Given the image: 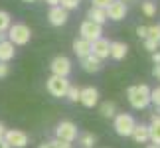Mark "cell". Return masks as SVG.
Returning <instances> with one entry per match:
<instances>
[{"instance_id":"obj_25","label":"cell","mask_w":160,"mask_h":148,"mask_svg":"<svg viewBox=\"0 0 160 148\" xmlns=\"http://www.w3.org/2000/svg\"><path fill=\"white\" fill-rule=\"evenodd\" d=\"M142 12H144V16H156V4L154 2H142Z\"/></svg>"},{"instance_id":"obj_4","label":"cell","mask_w":160,"mask_h":148,"mask_svg":"<svg viewBox=\"0 0 160 148\" xmlns=\"http://www.w3.org/2000/svg\"><path fill=\"white\" fill-rule=\"evenodd\" d=\"M75 138H77V126L71 121H61L58 125V128H55V140L71 144Z\"/></svg>"},{"instance_id":"obj_31","label":"cell","mask_w":160,"mask_h":148,"mask_svg":"<svg viewBox=\"0 0 160 148\" xmlns=\"http://www.w3.org/2000/svg\"><path fill=\"white\" fill-rule=\"evenodd\" d=\"M8 71H10V67H8V63H0V79L8 75Z\"/></svg>"},{"instance_id":"obj_18","label":"cell","mask_w":160,"mask_h":148,"mask_svg":"<svg viewBox=\"0 0 160 148\" xmlns=\"http://www.w3.org/2000/svg\"><path fill=\"white\" fill-rule=\"evenodd\" d=\"M73 52H75L77 57H81V59H83V57H87V55L91 53V44L79 38V40L73 42Z\"/></svg>"},{"instance_id":"obj_8","label":"cell","mask_w":160,"mask_h":148,"mask_svg":"<svg viewBox=\"0 0 160 148\" xmlns=\"http://www.w3.org/2000/svg\"><path fill=\"white\" fill-rule=\"evenodd\" d=\"M79 34H81V40L89 42V44H93L95 40L101 38L103 28L97 26V24H93V22H89V20H85V22L81 24V28H79Z\"/></svg>"},{"instance_id":"obj_28","label":"cell","mask_w":160,"mask_h":148,"mask_svg":"<svg viewBox=\"0 0 160 148\" xmlns=\"http://www.w3.org/2000/svg\"><path fill=\"white\" fill-rule=\"evenodd\" d=\"M158 47H160V44H158V42L150 40V38H146V40H144V49H148V52H152V53H154Z\"/></svg>"},{"instance_id":"obj_15","label":"cell","mask_w":160,"mask_h":148,"mask_svg":"<svg viewBox=\"0 0 160 148\" xmlns=\"http://www.w3.org/2000/svg\"><path fill=\"white\" fill-rule=\"evenodd\" d=\"M127 53H128V46L125 42H111L109 55L113 59H122V57H127Z\"/></svg>"},{"instance_id":"obj_23","label":"cell","mask_w":160,"mask_h":148,"mask_svg":"<svg viewBox=\"0 0 160 148\" xmlns=\"http://www.w3.org/2000/svg\"><path fill=\"white\" fill-rule=\"evenodd\" d=\"M79 95H81V89L75 87V85H69V89H67V99H69L71 103H77L79 101Z\"/></svg>"},{"instance_id":"obj_29","label":"cell","mask_w":160,"mask_h":148,"mask_svg":"<svg viewBox=\"0 0 160 148\" xmlns=\"http://www.w3.org/2000/svg\"><path fill=\"white\" fill-rule=\"evenodd\" d=\"M111 2H115V0H91V4H93V8H101V10H105L107 6Z\"/></svg>"},{"instance_id":"obj_36","label":"cell","mask_w":160,"mask_h":148,"mask_svg":"<svg viewBox=\"0 0 160 148\" xmlns=\"http://www.w3.org/2000/svg\"><path fill=\"white\" fill-rule=\"evenodd\" d=\"M44 2H48L50 6H59V0H44Z\"/></svg>"},{"instance_id":"obj_21","label":"cell","mask_w":160,"mask_h":148,"mask_svg":"<svg viewBox=\"0 0 160 148\" xmlns=\"http://www.w3.org/2000/svg\"><path fill=\"white\" fill-rule=\"evenodd\" d=\"M97 142V136L93 132H83L81 136H79V144H81L83 148H93Z\"/></svg>"},{"instance_id":"obj_38","label":"cell","mask_w":160,"mask_h":148,"mask_svg":"<svg viewBox=\"0 0 160 148\" xmlns=\"http://www.w3.org/2000/svg\"><path fill=\"white\" fill-rule=\"evenodd\" d=\"M146 148H160V146H158V144H148Z\"/></svg>"},{"instance_id":"obj_14","label":"cell","mask_w":160,"mask_h":148,"mask_svg":"<svg viewBox=\"0 0 160 148\" xmlns=\"http://www.w3.org/2000/svg\"><path fill=\"white\" fill-rule=\"evenodd\" d=\"M148 140L152 144H158L160 146V116H152L150 125H148Z\"/></svg>"},{"instance_id":"obj_39","label":"cell","mask_w":160,"mask_h":148,"mask_svg":"<svg viewBox=\"0 0 160 148\" xmlns=\"http://www.w3.org/2000/svg\"><path fill=\"white\" fill-rule=\"evenodd\" d=\"M22 2H38V0H22Z\"/></svg>"},{"instance_id":"obj_7","label":"cell","mask_w":160,"mask_h":148,"mask_svg":"<svg viewBox=\"0 0 160 148\" xmlns=\"http://www.w3.org/2000/svg\"><path fill=\"white\" fill-rule=\"evenodd\" d=\"M67 89H69V81H67V77H55V75H52L50 79H48V91H50L53 97H65Z\"/></svg>"},{"instance_id":"obj_37","label":"cell","mask_w":160,"mask_h":148,"mask_svg":"<svg viewBox=\"0 0 160 148\" xmlns=\"http://www.w3.org/2000/svg\"><path fill=\"white\" fill-rule=\"evenodd\" d=\"M0 148H10V146L6 144V140H0Z\"/></svg>"},{"instance_id":"obj_10","label":"cell","mask_w":160,"mask_h":148,"mask_svg":"<svg viewBox=\"0 0 160 148\" xmlns=\"http://www.w3.org/2000/svg\"><path fill=\"white\" fill-rule=\"evenodd\" d=\"M79 103L87 109H93L97 103H99V91L95 87H85L81 89V95H79Z\"/></svg>"},{"instance_id":"obj_32","label":"cell","mask_w":160,"mask_h":148,"mask_svg":"<svg viewBox=\"0 0 160 148\" xmlns=\"http://www.w3.org/2000/svg\"><path fill=\"white\" fill-rule=\"evenodd\" d=\"M152 75H154V77L158 79V81H160V63H158V65H154V67H152Z\"/></svg>"},{"instance_id":"obj_34","label":"cell","mask_w":160,"mask_h":148,"mask_svg":"<svg viewBox=\"0 0 160 148\" xmlns=\"http://www.w3.org/2000/svg\"><path fill=\"white\" fill-rule=\"evenodd\" d=\"M40 148H58V146H55V140H50V142H46V144H42Z\"/></svg>"},{"instance_id":"obj_16","label":"cell","mask_w":160,"mask_h":148,"mask_svg":"<svg viewBox=\"0 0 160 148\" xmlns=\"http://www.w3.org/2000/svg\"><path fill=\"white\" fill-rule=\"evenodd\" d=\"M81 67H83V69L85 71H87V73H97V71H101V59H97L95 57V55H87V57H83L81 59Z\"/></svg>"},{"instance_id":"obj_12","label":"cell","mask_w":160,"mask_h":148,"mask_svg":"<svg viewBox=\"0 0 160 148\" xmlns=\"http://www.w3.org/2000/svg\"><path fill=\"white\" fill-rule=\"evenodd\" d=\"M48 18H50L52 26H63V24L67 22V10H63L61 6H52Z\"/></svg>"},{"instance_id":"obj_19","label":"cell","mask_w":160,"mask_h":148,"mask_svg":"<svg viewBox=\"0 0 160 148\" xmlns=\"http://www.w3.org/2000/svg\"><path fill=\"white\" fill-rule=\"evenodd\" d=\"M131 136L134 138V142H138V144L148 142V126H146V125H137Z\"/></svg>"},{"instance_id":"obj_17","label":"cell","mask_w":160,"mask_h":148,"mask_svg":"<svg viewBox=\"0 0 160 148\" xmlns=\"http://www.w3.org/2000/svg\"><path fill=\"white\" fill-rule=\"evenodd\" d=\"M87 18H89V22L97 24V26H103V24L107 22V14H105V10H101V8H93V6L89 8Z\"/></svg>"},{"instance_id":"obj_11","label":"cell","mask_w":160,"mask_h":148,"mask_svg":"<svg viewBox=\"0 0 160 148\" xmlns=\"http://www.w3.org/2000/svg\"><path fill=\"white\" fill-rule=\"evenodd\" d=\"M109 49H111V42L105 38H99L91 44V55H95L97 59H105L109 57Z\"/></svg>"},{"instance_id":"obj_22","label":"cell","mask_w":160,"mask_h":148,"mask_svg":"<svg viewBox=\"0 0 160 148\" xmlns=\"http://www.w3.org/2000/svg\"><path fill=\"white\" fill-rule=\"evenodd\" d=\"M10 26H12L10 14H8V12H4V10H0V34H4Z\"/></svg>"},{"instance_id":"obj_40","label":"cell","mask_w":160,"mask_h":148,"mask_svg":"<svg viewBox=\"0 0 160 148\" xmlns=\"http://www.w3.org/2000/svg\"><path fill=\"white\" fill-rule=\"evenodd\" d=\"M156 116H160V107H158V109H156Z\"/></svg>"},{"instance_id":"obj_5","label":"cell","mask_w":160,"mask_h":148,"mask_svg":"<svg viewBox=\"0 0 160 148\" xmlns=\"http://www.w3.org/2000/svg\"><path fill=\"white\" fill-rule=\"evenodd\" d=\"M4 140L10 148H26L28 146V134L24 131H18V128H10V131L4 132Z\"/></svg>"},{"instance_id":"obj_35","label":"cell","mask_w":160,"mask_h":148,"mask_svg":"<svg viewBox=\"0 0 160 148\" xmlns=\"http://www.w3.org/2000/svg\"><path fill=\"white\" fill-rule=\"evenodd\" d=\"M4 132H6V126L0 122V140H4Z\"/></svg>"},{"instance_id":"obj_9","label":"cell","mask_w":160,"mask_h":148,"mask_svg":"<svg viewBox=\"0 0 160 148\" xmlns=\"http://www.w3.org/2000/svg\"><path fill=\"white\" fill-rule=\"evenodd\" d=\"M105 14H107V20L119 22L127 16V4L122 2V0H115V2H111L105 8Z\"/></svg>"},{"instance_id":"obj_41","label":"cell","mask_w":160,"mask_h":148,"mask_svg":"<svg viewBox=\"0 0 160 148\" xmlns=\"http://www.w3.org/2000/svg\"><path fill=\"white\" fill-rule=\"evenodd\" d=\"M122 2H125V0H122Z\"/></svg>"},{"instance_id":"obj_30","label":"cell","mask_w":160,"mask_h":148,"mask_svg":"<svg viewBox=\"0 0 160 148\" xmlns=\"http://www.w3.org/2000/svg\"><path fill=\"white\" fill-rule=\"evenodd\" d=\"M137 36L142 38V40H146V38H148V28H146V26H138L137 28Z\"/></svg>"},{"instance_id":"obj_24","label":"cell","mask_w":160,"mask_h":148,"mask_svg":"<svg viewBox=\"0 0 160 148\" xmlns=\"http://www.w3.org/2000/svg\"><path fill=\"white\" fill-rule=\"evenodd\" d=\"M79 4H81V0H59V6L63 10H75L79 8Z\"/></svg>"},{"instance_id":"obj_20","label":"cell","mask_w":160,"mask_h":148,"mask_svg":"<svg viewBox=\"0 0 160 148\" xmlns=\"http://www.w3.org/2000/svg\"><path fill=\"white\" fill-rule=\"evenodd\" d=\"M101 115L105 116V119H115V115H117V105L113 101H105V103H101Z\"/></svg>"},{"instance_id":"obj_33","label":"cell","mask_w":160,"mask_h":148,"mask_svg":"<svg viewBox=\"0 0 160 148\" xmlns=\"http://www.w3.org/2000/svg\"><path fill=\"white\" fill-rule=\"evenodd\" d=\"M152 61H154V65L160 63V52H154V53H152Z\"/></svg>"},{"instance_id":"obj_2","label":"cell","mask_w":160,"mask_h":148,"mask_svg":"<svg viewBox=\"0 0 160 148\" xmlns=\"http://www.w3.org/2000/svg\"><path fill=\"white\" fill-rule=\"evenodd\" d=\"M32 40V30L26 24H12L8 28V42L14 46H26Z\"/></svg>"},{"instance_id":"obj_27","label":"cell","mask_w":160,"mask_h":148,"mask_svg":"<svg viewBox=\"0 0 160 148\" xmlns=\"http://www.w3.org/2000/svg\"><path fill=\"white\" fill-rule=\"evenodd\" d=\"M150 103H154V105H156V109L160 107V87L150 89Z\"/></svg>"},{"instance_id":"obj_3","label":"cell","mask_w":160,"mask_h":148,"mask_svg":"<svg viewBox=\"0 0 160 148\" xmlns=\"http://www.w3.org/2000/svg\"><path fill=\"white\" fill-rule=\"evenodd\" d=\"M113 126H115V132L119 134V136H131L132 131H134V126H137V122H134V119L131 115L121 113V115H115Z\"/></svg>"},{"instance_id":"obj_13","label":"cell","mask_w":160,"mask_h":148,"mask_svg":"<svg viewBox=\"0 0 160 148\" xmlns=\"http://www.w3.org/2000/svg\"><path fill=\"white\" fill-rule=\"evenodd\" d=\"M16 55V47L14 44H10L8 40L0 42V63H8V61Z\"/></svg>"},{"instance_id":"obj_1","label":"cell","mask_w":160,"mask_h":148,"mask_svg":"<svg viewBox=\"0 0 160 148\" xmlns=\"http://www.w3.org/2000/svg\"><path fill=\"white\" fill-rule=\"evenodd\" d=\"M127 99L128 103H131L132 109H146L150 105V87L146 83H140V85H132V87H128L127 91Z\"/></svg>"},{"instance_id":"obj_26","label":"cell","mask_w":160,"mask_h":148,"mask_svg":"<svg viewBox=\"0 0 160 148\" xmlns=\"http://www.w3.org/2000/svg\"><path fill=\"white\" fill-rule=\"evenodd\" d=\"M148 38L160 44V24H154V26L148 28Z\"/></svg>"},{"instance_id":"obj_6","label":"cell","mask_w":160,"mask_h":148,"mask_svg":"<svg viewBox=\"0 0 160 148\" xmlns=\"http://www.w3.org/2000/svg\"><path fill=\"white\" fill-rule=\"evenodd\" d=\"M50 69H52V75L55 77H67L71 73V61L65 55H58V57L52 59Z\"/></svg>"}]
</instances>
